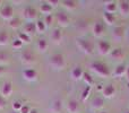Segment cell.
I'll return each instance as SVG.
<instances>
[{"instance_id":"6da1fadb","label":"cell","mask_w":129,"mask_h":113,"mask_svg":"<svg viewBox=\"0 0 129 113\" xmlns=\"http://www.w3.org/2000/svg\"><path fill=\"white\" fill-rule=\"evenodd\" d=\"M89 68H91V70L93 71L96 76H99V77H101V78H108V77H110V75H111L108 66L101 61L92 62Z\"/></svg>"},{"instance_id":"7a4b0ae2","label":"cell","mask_w":129,"mask_h":113,"mask_svg":"<svg viewBox=\"0 0 129 113\" xmlns=\"http://www.w3.org/2000/svg\"><path fill=\"white\" fill-rule=\"evenodd\" d=\"M49 64L54 69V70H63L66 68V60L62 54L60 53H54L50 57Z\"/></svg>"},{"instance_id":"3957f363","label":"cell","mask_w":129,"mask_h":113,"mask_svg":"<svg viewBox=\"0 0 129 113\" xmlns=\"http://www.w3.org/2000/svg\"><path fill=\"white\" fill-rule=\"evenodd\" d=\"M76 45L77 48L85 54H92L94 52V45L87 39H83V37H78L76 40Z\"/></svg>"},{"instance_id":"277c9868","label":"cell","mask_w":129,"mask_h":113,"mask_svg":"<svg viewBox=\"0 0 129 113\" xmlns=\"http://www.w3.org/2000/svg\"><path fill=\"white\" fill-rule=\"evenodd\" d=\"M35 60V56H34L33 51L29 49H25L20 52V61L24 64H31Z\"/></svg>"},{"instance_id":"5b68a950","label":"cell","mask_w":129,"mask_h":113,"mask_svg":"<svg viewBox=\"0 0 129 113\" xmlns=\"http://www.w3.org/2000/svg\"><path fill=\"white\" fill-rule=\"evenodd\" d=\"M14 92V85L11 82H5L1 86V89H0V95L4 98H9L11 95H13Z\"/></svg>"},{"instance_id":"8992f818","label":"cell","mask_w":129,"mask_h":113,"mask_svg":"<svg viewBox=\"0 0 129 113\" xmlns=\"http://www.w3.org/2000/svg\"><path fill=\"white\" fill-rule=\"evenodd\" d=\"M23 17L27 20V23H33V20H35L38 17V11L35 8L28 6L23 10Z\"/></svg>"},{"instance_id":"52a82bcc","label":"cell","mask_w":129,"mask_h":113,"mask_svg":"<svg viewBox=\"0 0 129 113\" xmlns=\"http://www.w3.org/2000/svg\"><path fill=\"white\" fill-rule=\"evenodd\" d=\"M98 51L101 56H108V54H110L112 51L111 44H110L108 41H104V40L99 41L98 42Z\"/></svg>"},{"instance_id":"ba28073f","label":"cell","mask_w":129,"mask_h":113,"mask_svg":"<svg viewBox=\"0 0 129 113\" xmlns=\"http://www.w3.org/2000/svg\"><path fill=\"white\" fill-rule=\"evenodd\" d=\"M0 17L4 20H8L10 22L14 18V9L10 5H6L4 6L1 9H0Z\"/></svg>"},{"instance_id":"9c48e42d","label":"cell","mask_w":129,"mask_h":113,"mask_svg":"<svg viewBox=\"0 0 129 113\" xmlns=\"http://www.w3.org/2000/svg\"><path fill=\"white\" fill-rule=\"evenodd\" d=\"M23 78L26 82H34L38 79V71L33 68H26L23 71Z\"/></svg>"},{"instance_id":"30bf717a","label":"cell","mask_w":129,"mask_h":113,"mask_svg":"<svg viewBox=\"0 0 129 113\" xmlns=\"http://www.w3.org/2000/svg\"><path fill=\"white\" fill-rule=\"evenodd\" d=\"M105 31V26H104V23L102 22H96L95 24L93 25V28H92V32H93V35L95 37H101L103 36Z\"/></svg>"},{"instance_id":"8fae6325","label":"cell","mask_w":129,"mask_h":113,"mask_svg":"<svg viewBox=\"0 0 129 113\" xmlns=\"http://www.w3.org/2000/svg\"><path fill=\"white\" fill-rule=\"evenodd\" d=\"M56 19L60 27H67L70 24V19H69L68 15L66 13H58L56 16Z\"/></svg>"},{"instance_id":"7c38bea8","label":"cell","mask_w":129,"mask_h":113,"mask_svg":"<svg viewBox=\"0 0 129 113\" xmlns=\"http://www.w3.org/2000/svg\"><path fill=\"white\" fill-rule=\"evenodd\" d=\"M102 94L104 98H112L114 96V94H116V88H114V86L112 84H108L105 86H103Z\"/></svg>"},{"instance_id":"4fadbf2b","label":"cell","mask_w":129,"mask_h":113,"mask_svg":"<svg viewBox=\"0 0 129 113\" xmlns=\"http://www.w3.org/2000/svg\"><path fill=\"white\" fill-rule=\"evenodd\" d=\"M118 11L120 13L121 16L128 17L129 16V1L122 0V1L118 2Z\"/></svg>"},{"instance_id":"5bb4252c","label":"cell","mask_w":129,"mask_h":113,"mask_svg":"<svg viewBox=\"0 0 129 113\" xmlns=\"http://www.w3.org/2000/svg\"><path fill=\"white\" fill-rule=\"evenodd\" d=\"M83 76H84V71H83V69L80 68L79 66H76L74 67L73 69L70 70V77L73 80H80L83 79Z\"/></svg>"},{"instance_id":"9a60e30c","label":"cell","mask_w":129,"mask_h":113,"mask_svg":"<svg viewBox=\"0 0 129 113\" xmlns=\"http://www.w3.org/2000/svg\"><path fill=\"white\" fill-rule=\"evenodd\" d=\"M67 111L68 113H79V103L76 100H69L67 103Z\"/></svg>"},{"instance_id":"2e32d148","label":"cell","mask_w":129,"mask_h":113,"mask_svg":"<svg viewBox=\"0 0 129 113\" xmlns=\"http://www.w3.org/2000/svg\"><path fill=\"white\" fill-rule=\"evenodd\" d=\"M126 71H127V67H126V64L120 63L116 67V69H114L112 76H113L114 78H120V77H122V76H126Z\"/></svg>"},{"instance_id":"e0dca14e","label":"cell","mask_w":129,"mask_h":113,"mask_svg":"<svg viewBox=\"0 0 129 113\" xmlns=\"http://www.w3.org/2000/svg\"><path fill=\"white\" fill-rule=\"evenodd\" d=\"M50 39H51L52 43L59 44V43H61V41H62V32L59 28L53 29V32H52L51 35H50Z\"/></svg>"},{"instance_id":"ac0fdd59","label":"cell","mask_w":129,"mask_h":113,"mask_svg":"<svg viewBox=\"0 0 129 113\" xmlns=\"http://www.w3.org/2000/svg\"><path fill=\"white\" fill-rule=\"evenodd\" d=\"M62 110V102L60 100H53L50 104V112L51 113H60Z\"/></svg>"},{"instance_id":"d6986e66","label":"cell","mask_w":129,"mask_h":113,"mask_svg":"<svg viewBox=\"0 0 129 113\" xmlns=\"http://www.w3.org/2000/svg\"><path fill=\"white\" fill-rule=\"evenodd\" d=\"M23 33L27 34V35H29V36L35 34L36 33L35 23H26V24L23 26Z\"/></svg>"},{"instance_id":"ffe728a7","label":"cell","mask_w":129,"mask_h":113,"mask_svg":"<svg viewBox=\"0 0 129 113\" xmlns=\"http://www.w3.org/2000/svg\"><path fill=\"white\" fill-rule=\"evenodd\" d=\"M116 10H118V2H116V1H107L104 4V11L105 13L113 14Z\"/></svg>"},{"instance_id":"44dd1931","label":"cell","mask_w":129,"mask_h":113,"mask_svg":"<svg viewBox=\"0 0 129 113\" xmlns=\"http://www.w3.org/2000/svg\"><path fill=\"white\" fill-rule=\"evenodd\" d=\"M91 104H92V107H93L94 110H100L104 106V100H103V97L96 96V97H94L93 100H92Z\"/></svg>"},{"instance_id":"7402d4cb","label":"cell","mask_w":129,"mask_h":113,"mask_svg":"<svg viewBox=\"0 0 129 113\" xmlns=\"http://www.w3.org/2000/svg\"><path fill=\"white\" fill-rule=\"evenodd\" d=\"M48 48H49V43H48V41L44 40V39H40V40L38 41V43H36V49H38V51L41 52V53L47 51Z\"/></svg>"},{"instance_id":"603a6c76","label":"cell","mask_w":129,"mask_h":113,"mask_svg":"<svg viewBox=\"0 0 129 113\" xmlns=\"http://www.w3.org/2000/svg\"><path fill=\"white\" fill-rule=\"evenodd\" d=\"M123 32H125L123 27H121V26L114 27V31H113V33H112V35H113L114 40H117L118 42L122 40V37H123Z\"/></svg>"},{"instance_id":"cb8c5ba5","label":"cell","mask_w":129,"mask_h":113,"mask_svg":"<svg viewBox=\"0 0 129 113\" xmlns=\"http://www.w3.org/2000/svg\"><path fill=\"white\" fill-rule=\"evenodd\" d=\"M52 10H53V8H52L50 5H48L47 2H43V4L40 5V11H41L42 14H44L45 16L51 15Z\"/></svg>"},{"instance_id":"d4e9b609","label":"cell","mask_w":129,"mask_h":113,"mask_svg":"<svg viewBox=\"0 0 129 113\" xmlns=\"http://www.w3.org/2000/svg\"><path fill=\"white\" fill-rule=\"evenodd\" d=\"M103 20L107 25H113V23L116 22V17H114L113 14L110 13H103Z\"/></svg>"},{"instance_id":"484cf974","label":"cell","mask_w":129,"mask_h":113,"mask_svg":"<svg viewBox=\"0 0 129 113\" xmlns=\"http://www.w3.org/2000/svg\"><path fill=\"white\" fill-rule=\"evenodd\" d=\"M9 43V35L6 31H0V47H5Z\"/></svg>"},{"instance_id":"4316f807","label":"cell","mask_w":129,"mask_h":113,"mask_svg":"<svg viewBox=\"0 0 129 113\" xmlns=\"http://www.w3.org/2000/svg\"><path fill=\"white\" fill-rule=\"evenodd\" d=\"M10 62V57L7 52H4V51H0V66L5 67Z\"/></svg>"},{"instance_id":"83f0119b","label":"cell","mask_w":129,"mask_h":113,"mask_svg":"<svg viewBox=\"0 0 129 113\" xmlns=\"http://www.w3.org/2000/svg\"><path fill=\"white\" fill-rule=\"evenodd\" d=\"M61 5L68 10H74L77 8V2L74 0H64V1H61Z\"/></svg>"},{"instance_id":"f1b7e54d","label":"cell","mask_w":129,"mask_h":113,"mask_svg":"<svg viewBox=\"0 0 129 113\" xmlns=\"http://www.w3.org/2000/svg\"><path fill=\"white\" fill-rule=\"evenodd\" d=\"M110 56H111V58L113 60H120V59H122L123 58V52H122V50L121 49H119V48H117V49H113L111 51V53H110Z\"/></svg>"},{"instance_id":"f546056e","label":"cell","mask_w":129,"mask_h":113,"mask_svg":"<svg viewBox=\"0 0 129 113\" xmlns=\"http://www.w3.org/2000/svg\"><path fill=\"white\" fill-rule=\"evenodd\" d=\"M35 27H36V32H38V33H44L45 29L48 28L45 23L41 19H39L35 22Z\"/></svg>"},{"instance_id":"4dcf8cb0","label":"cell","mask_w":129,"mask_h":113,"mask_svg":"<svg viewBox=\"0 0 129 113\" xmlns=\"http://www.w3.org/2000/svg\"><path fill=\"white\" fill-rule=\"evenodd\" d=\"M8 25H9V27L10 28H13V29H17L18 27L22 25V23H20V19L19 18H16V17H14L13 19L10 20V22L8 23Z\"/></svg>"},{"instance_id":"1f68e13d","label":"cell","mask_w":129,"mask_h":113,"mask_svg":"<svg viewBox=\"0 0 129 113\" xmlns=\"http://www.w3.org/2000/svg\"><path fill=\"white\" fill-rule=\"evenodd\" d=\"M17 39H19V40L22 41L23 43H31V41H32V36L27 35V34L23 33V32H20V33H18Z\"/></svg>"},{"instance_id":"d6a6232c","label":"cell","mask_w":129,"mask_h":113,"mask_svg":"<svg viewBox=\"0 0 129 113\" xmlns=\"http://www.w3.org/2000/svg\"><path fill=\"white\" fill-rule=\"evenodd\" d=\"M83 80L85 82V84L87 85V86L92 87V85L94 84V78L92 77L89 73H85L84 72V76H83Z\"/></svg>"},{"instance_id":"836d02e7","label":"cell","mask_w":129,"mask_h":113,"mask_svg":"<svg viewBox=\"0 0 129 113\" xmlns=\"http://www.w3.org/2000/svg\"><path fill=\"white\" fill-rule=\"evenodd\" d=\"M91 91H92V87H89V86H86L84 88V91H83V93H82V101L83 102H85V101L89 97V95H91Z\"/></svg>"},{"instance_id":"e575fe53","label":"cell","mask_w":129,"mask_h":113,"mask_svg":"<svg viewBox=\"0 0 129 113\" xmlns=\"http://www.w3.org/2000/svg\"><path fill=\"white\" fill-rule=\"evenodd\" d=\"M23 105H24V104H22V102H20V101H15V102L13 103V105H11V106H13V111L19 112Z\"/></svg>"},{"instance_id":"d590c367","label":"cell","mask_w":129,"mask_h":113,"mask_svg":"<svg viewBox=\"0 0 129 113\" xmlns=\"http://www.w3.org/2000/svg\"><path fill=\"white\" fill-rule=\"evenodd\" d=\"M11 45H13L14 49H22L23 45H24V43H23L22 41L19 40V39H16V40H14V41H13Z\"/></svg>"},{"instance_id":"8d00e7d4","label":"cell","mask_w":129,"mask_h":113,"mask_svg":"<svg viewBox=\"0 0 129 113\" xmlns=\"http://www.w3.org/2000/svg\"><path fill=\"white\" fill-rule=\"evenodd\" d=\"M52 20H53L52 16H51V15H49V16H45V18L43 19V22L45 23L47 27H50V26H51V24H52Z\"/></svg>"},{"instance_id":"74e56055","label":"cell","mask_w":129,"mask_h":113,"mask_svg":"<svg viewBox=\"0 0 129 113\" xmlns=\"http://www.w3.org/2000/svg\"><path fill=\"white\" fill-rule=\"evenodd\" d=\"M45 2H47L48 5H50L52 8H56V7H58L59 5H60L59 0H48V1H45Z\"/></svg>"},{"instance_id":"f35d334b","label":"cell","mask_w":129,"mask_h":113,"mask_svg":"<svg viewBox=\"0 0 129 113\" xmlns=\"http://www.w3.org/2000/svg\"><path fill=\"white\" fill-rule=\"evenodd\" d=\"M31 110H32V109L28 106V105L24 104V105L22 106V109H20V111L18 112V113H29V112H31Z\"/></svg>"},{"instance_id":"ab89813d","label":"cell","mask_w":129,"mask_h":113,"mask_svg":"<svg viewBox=\"0 0 129 113\" xmlns=\"http://www.w3.org/2000/svg\"><path fill=\"white\" fill-rule=\"evenodd\" d=\"M7 105V100L6 98H4L1 95H0V110L1 109H5Z\"/></svg>"},{"instance_id":"60d3db41","label":"cell","mask_w":129,"mask_h":113,"mask_svg":"<svg viewBox=\"0 0 129 113\" xmlns=\"http://www.w3.org/2000/svg\"><path fill=\"white\" fill-rule=\"evenodd\" d=\"M5 72H6V68H5V67H2V66H0V77H1Z\"/></svg>"},{"instance_id":"b9f144b4","label":"cell","mask_w":129,"mask_h":113,"mask_svg":"<svg viewBox=\"0 0 129 113\" xmlns=\"http://www.w3.org/2000/svg\"><path fill=\"white\" fill-rule=\"evenodd\" d=\"M126 78H127V80L129 82V67H127V71H126Z\"/></svg>"},{"instance_id":"7bdbcfd3","label":"cell","mask_w":129,"mask_h":113,"mask_svg":"<svg viewBox=\"0 0 129 113\" xmlns=\"http://www.w3.org/2000/svg\"><path fill=\"white\" fill-rule=\"evenodd\" d=\"M29 113H39V112H38V110L32 109V110H31V112H29Z\"/></svg>"},{"instance_id":"ee69618b","label":"cell","mask_w":129,"mask_h":113,"mask_svg":"<svg viewBox=\"0 0 129 113\" xmlns=\"http://www.w3.org/2000/svg\"><path fill=\"white\" fill-rule=\"evenodd\" d=\"M2 8V0H0V9Z\"/></svg>"},{"instance_id":"f6af8a7d","label":"cell","mask_w":129,"mask_h":113,"mask_svg":"<svg viewBox=\"0 0 129 113\" xmlns=\"http://www.w3.org/2000/svg\"><path fill=\"white\" fill-rule=\"evenodd\" d=\"M99 113H108V112H105V111H101V112H99Z\"/></svg>"},{"instance_id":"bcb514c9","label":"cell","mask_w":129,"mask_h":113,"mask_svg":"<svg viewBox=\"0 0 129 113\" xmlns=\"http://www.w3.org/2000/svg\"><path fill=\"white\" fill-rule=\"evenodd\" d=\"M10 113H18V112H15V111H11Z\"/></svg>"},{"instance_id":"7dc6e473","label":"cell","mask_w":129,"mask_h":113,"mask_svg":"<svg viewBox=\"0 0 129 113\" xmlns=\"http://www.w3.org/2000/svg\"><path fill=\"white\" fill-rule=\"evenodd\" d=\"M125 113H129V111H126V112H125Z\"/></svg>"}]
</instances>
